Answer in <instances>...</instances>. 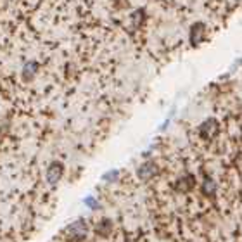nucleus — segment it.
<instances>
[{
	"instance_id": "nucleus-1",
	"label": "nucleus",
	"mask_w": 242,
	"mask_h": 242,
	"mask_svg": "<svg viewBox=\"0 0 242 242\" xmlns=\"http://www.w3.org/2000/svg\"><path fill=\"white\" fill-rule=\"evenodd\" d=\"M64 234H66V237L69 239V240L80 242V240H83V239L86 237V234H88V227H86L85 220H78V221H75V223H71L69 227L66 228Z\"/></svg>"
},
{
	"instance_id": "nucleus-2",
	"label": "nucleus",
	"mask_w": 242,
	"mask_h": 242,
	"mask_svg": "<svg viewBox=\"0 0 242 242\" xmlns=\"http://www.w3.org/2000/svg\"><path fill=\"white\" fill-rule=\"evenodd\" d=\"M62 170L64 168L61 163H52L47 168V182L50 183V185H56L61 180V176H62Z\"/></svg>"
},
{
	"instance_id": "nucleus-3",
	"label": "nucleus",
	"mask_w": 242,
	"mask_h": 242,
	"mask_svg": "<svg viewBox=\"0 0 242 242\" xmlns=\"http://www.w3.org/2000/svg\"><path fill=\"white\" fill-rule=\"evenodd\" d=\"M154 173H156V168H154L151 163L144 164V166H142L140 170H138V175H140L142 178H149V176H151V175H154Z\"/></svg>"
},
{
	"instance_id": "nucleus-4",
	"label": "nucleus",
	"mask_w": 242,
	"mask_h": 242,
	"mask_svg": "<svg viewBox=\"0 0 242 242\" xmlns=\"http://www.w3.org/2000/svg\"><path fill=\"white\" fill-rule=\"evenodd\" d=\"M109 230H111V223H109L107 220H104L102 223H99V227H97V234H101V235H107Z\"/></svg>"
}]
</instances>
